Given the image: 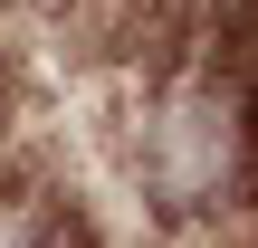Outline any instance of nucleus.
<instances>
[{
	"label": "nucleus",
	"instance_id": "obj_1",
	"mask_svg": "<svg viewBox=\"0 0 258 248\" xmlns=\"http://www.w3.org/2000/svg\"><path fill=\"white\" fill-rule=\"evenodd\" d=\"M124 182L153 210V229L191 248H220L258 229V76L239 29L172 48L124 86Z\"/></svg>",
	"mask_w": 258,
	"mask_h": 248
},
{
	"label": "nucleus",
	"instance_id": "obj_2",
	"mask_svg": "<svg viewBox=\"0 0 258 248\" xmlns=\"http://www.w3.org/2000/svg\"><path fill=\"white\" fill-rule=\"evenodd\" d=\"M0 248H96V239H86V210L57 182L0 172Z\"/></svg>",
	"mask_w": 258,
	"mask_h": 248
}]
</instances>
